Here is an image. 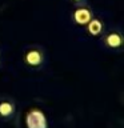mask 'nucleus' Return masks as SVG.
I'll return each mask as SVG.
<instances>
[{
	"label": "nucleus",
	"instance_id": "nucleus-1",
	"mask_svg": "<svg viewBox=\"0 0 124 128\" xmlns=\"http://www.w3.org/2000/svg\"><path fill=\"white\" fill-rule=\"evenodd\" d=\"M23 62L31 70H39L46 62V52L38 44L28 46L23 52Z\"/></svg>",
	"mask_w": 124,
	"mask_h": 128
},
{
	"label": "nucleus",
	"instance_id": "nucleus-2",
	"mask_svg": "<svg viewBox=\"0 0 124 128\" xmlns=\"http://www.w3.org/2000/svg\"><path fill=\"white\" fill-rule=\"evenodd\" d=\"M71 18H72V22L75 24L84 27L94 18V12H92V8L90 6H87L84 3H80V4H76V7L72 11Z\"/></svg>",
	"mask_w": 124,
	"mask_h": 128
},
{
	"label": "nucleus",
	"instance_id": "nucleus-3",
	"mask_svg": "<svg viewBox=\"0 0 124 128\" xmlns=\"http://www.w3.org/2000/svg\"><path fill=\"white\" fill-rule=\"evenodd\" d=\"M102 43L104 47L110 48V50L118 51L122 50L124 46V38L123 34L119 30H110L106 34H103L102 36Z\"/></svg>",
	"mask_w": 124,
	"mask_h": 128
},
{
	"label": "nucleus",
	"instance_id": "nucleus-4",
	"mask_svg": "<svg viewBox=\"0 0 124 128\" xmlns=\"http://www.w3.org/2000/svg\"><path fill=\"white\" fill-rule=\"evenodd\" d=\"M27 128H48L47 118L44 112L39 108H32L26 115Z\"/></svg>",
	"mask_w": 124,
	"mask_h": 128
},
{
	"label": "nucleus",
	"instance_id": "nucleus-5",
	"mask_svg": "<svg viewBox=\"0 0 124 128\" xmlns=\"http://www.w3.org/2000/svg\"><path fill=\"white\" fill-rule=\"evenodd\" d=\"M16 114V104L14 99L10 96H2L0 98V119L2 120H11Z\"/></svg>",
	"mask_w": 124,
	"mask_h": 128
},
{
	"label": "nucleus",
	"instance_id": "nucleus-6",
	"mask_svg": "<svg viewBox=\"0 0 124 128\" xmlns=\"http://www.w3.org/2000/svg\"><path fill=\"white\" fill-rule=\"evenodd\" d=\"M84 27H86L88 35H91V36H100L103 34V30H104L102 20L98 18H92Z\"/></svg>",
	"mask_w": 124,
	"mask_h": 128
},
{
	"label": "nucleus",
	"instance_id": "nucleus-7",
	"mask_svg": "<svg viewBox=\"0 0 124 128\" xmlns=\"http://www.w3.org/2000/svg\"><path fill=\"white\" fill-rule=\"evenodd\" d=\"M71 2H74V3H76V4H80V3H84L86 0H71Z\"/></svg>",
	"mask_w": 124,
	"mask_h": 128
},
{
	"label": "nucleus",
	"instance_id": "nucleus-8",
	"mask_svg": "<svg viewBox=\"0 0 124 128\" xmlns=\"http://www.w3.org/2000/svg\"><path fill=\"white\" fill-rule=\"evenodd\" d=\"M0 64H2V55H0Z\"/></svg>",
	"mask_w": 124,
	"mask_h": 128
}]
</instances>
